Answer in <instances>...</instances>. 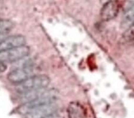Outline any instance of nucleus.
Returning <instances> with one entry per match:
<instances>
[{
	"mask_svg": "<svg viewBox=\"0 0 134 118\" xmlns=\"http://www.w3.org/2000/svg\"><path fill=\"white\" fill-rule=\"evenodd\" d=\"M50 83V79L45 75L32 76L16 86L19 93L23 94L28 91L47 88Z\"/></svg>",
	"mask_w": 134,
	"mask_h": 118,
	"instance_id": "obj_1",
	"label": "nucleus"
},
{
	"mask_svg": "<svg viewBox=\"0 0 134 118\" xmlns=\"http://www.w3.org/2000/svg\"><path fill=\"white\" fill-rule=\"evenodd\" d=\"M29 53L30 48L26 45L0 51V61L5 63L16 62L26 57Z\"/></svg>",
	"mask_w": 134,
	"mask_h": 118,
	"instance_id": "obj_2",
	"label": "nucleus"
},
{
	"mask_svg": "<svg viewBox=\"0 0 134 118\" xmlns=\"http://www.w3.org/2000/svg\"><path fill=\"white\" fill-rule=\"evenodd\" d=\"M58 106L55 102L40 105L27 110L25 113L26 118H45L57 112Z\"/></svg>",
	"mask_w": 134,
	"mask_h": 118,
	"instance_id": "obj_3",
	"label": "nucleus"
},
{
	"mask_svg": "<svg viewBox=\"0 0 134 118\" xmlns=\"http://www.w3.org/2000/svg\"><path fill=\"white\" fill-rule=\"evenodd\" d=\"M33 69L29 64H26L22 68L14 69L7 75V79L10 82L18 85L24 82L32 76Z\"/></svg>",
	"mask_w": 134,
	"mask_h": 118,
	"instance_id": "obj_4",
	"label": "nucleus"
},
{
	"mask_svg": "<svg viewBox=\"0 0 134 118\" xmlns=\"http://www.w3.org/2000/svg\"><path fill=\"white\" fill-rule=\"evenodd\" d=\"M119 5L117 1L109 0L104 4L100 11L101 18L104 21H109L115 18L119 13Z\"/></svg>",
	"mask_w": 134,
	"mask_h": 118,
	"instance_id": "obj_5",
	"label": "nucleus"
},
{
	"mask_svg": "<svg viewBox=\"0 0 134 118\" xmlns=\"http://www.w3.org/2000/svg\"><path fill=\"white\" fill-rule=\"evenodd\" d=\"M26 38L21 35L7 36L0 44V51L25 46Z\"/></svg>",
	"mask_w": 134,
	"mask_h": 118,
	"instance_id": "obj_6",
	"label": "nucleus"
},
{
	"mask_svg": "<svg viewBox=\"0 0 134 118\" xmlns=\"http://www.w3.org/2000/svg\"><path fill=\"white\" fill-rule=\"evenodd\" d=\"M69 118H85L86 111L85 107L79 102H73L69 104L67 109Z\"/></svg>",
	"mask_w": 134,
	"mask_h": 118,
	"instance_id": "obj_7",
	"label": "nucleus"
},
{
	"mask_svg": "<svg viewBox=\"0 0 134 118\" xmlns=\"http://www.w3.org/2000/svg\"><path fill=\"white\" fill-rule=\"evenodd\" d=\"M134 24V4L127 8L123 16L121 26L123 28L126 29Z\"/></svg>",
	"mask_w": 134,
	"mask_h": 118,
	"instance_id": "obj_8",
	"label": "nucleus"
},
{
	"mask_svg": "<svg viewBox=\"0 0 134 118\" xmlns=\"http://www.w3.org/2000/svg\"><path fill=\"white\" fill-rule=\"evenodd\" d=\"M14 27V24L12 21L8 19H0V33L7 34Z\"/></svg>",
	"mask_w": 134,
	"mask_h": 118,
	"instance_id": "obj_9",
	"label": "nucleus"
},
{
	"mask_svg": "<svg viewBox=\"0 0 134 118\" xmlns=\"http://www.w3.org/2000/svg\"><path fill=\"white\" fill-rule=\"evenodd\" d=\"M7 66L5 63L0 61V74H2L7 70Z\"/></svg>",
	"mask_w": 134,
	"mask_h": 118,
	"instance_id": "obj_10",
	"label": "nucleus"
},
{
	"mask_svg": "<svg viewBox=\"0 0 134 118\" xmlns=\"http://www.w3.org/2000/svg\"><path fill=\"white\" fill-rule=\"evenodd\" d=\"M45 118H63V117H62L61 116L59 115L56 114V113H54V114H52L51 115H49L48 116L45 117Z\"/></svg>",
	"mask_w": 134,
	"mask_h": 118,
	"instance_id": "obj_11",
	"label": "nucleus"
},
{
	"mask_svg": "<svg viewBox=\"0 0 134 118\" xmlns=\"http://www.w3.org/2000/svg\"><path fill=\"white\" fill-rule=\"evenodd\" d=\"M7 34L5 33H0V44L3 42V41L7 36Z\"/></svg>",
	"mask_w": 134,
	"mask_h": 118,
	"instance_id": "obj_12",
	"label": "nucleus"
},
{
	"mask_svg": "<svg viewBox=\"0 0 134 118\" xmlns=\"http://www.w3.org/2000/svg\"><path fill=\"white\" fill-rule=\"evenodd\" d=\"M127 3L129 4V7H131V5H132L134 4V0H127Z\"/></svg>",
	"mask_w": 134,
	"mask_h": 118,
	"instance_id": "obj_13",
	"label": "nucleus"
}]
</instances>
